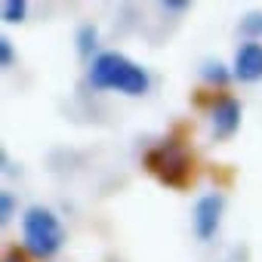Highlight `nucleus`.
Wrapping results in <instances>:
<instances>
[{
	"label": "nucleus",
	"mask_w": 262,
	"mask_h": 262,
	"mask_svg": "<svg viewBox=\"0 0 262 262\" xmlns=\"http://www.w3.org/2000/svg\"><path fill=\"white\" fill-rule=\"evenodd\" d=\"M13 216V194L10 191H0V219H10Z\"/></svg>",
	"instance_id": "12"
},
{
	"label": "nucleus",
	"mask_w": 262,
	"mask_h": 262,
	"mask_svg": "<svg viewBox=\"0 0 262 262\" xmlns=\"http://www.w3.org/2000/svg\"><path fill=\"white\" fill-rule=\"evenodd\" d=\"M142 161H145V170H148L158 182H164V185H170V188H188V185L194 182V176H198L194 155H191V148H188L185 142H179V139H164L161 145L148 148Z\"/></svg>",
	"instance_id": "2"
},
{
	"label": "nucleus",
	"mask_w": 262,
	"mask_h": 262,
	"mask_svg": "<svg viewBox=\"0 0 262 262\" xmlns=\"http://www.w3.org/2000/svg\"><path fill=\"white\" fill-rule=\"evenodd\" d=\"M164 13H182V10H188V4L185 0H164V4H158Z\"/></svg>",
	"instance_id": "13"
},
{
	"label": "nucleus",
	"mask_w": 262,
	"mask_h": 262,
	"mask_svg": "<svg viewBox=\"0 0 262 262\" xmlns=\"http://www.w3.org/2000/svg\"><path fill=\"white\" fill-rule=\"evenodd\" d=\"M213 136L216 139H228L237 133V126H241V102L234 96H219L213 102Z\"/></svg>",
	"instance_id": "6"
},
{
	"label": "nucleus",
	"mask_w": 262,
	"mask_h": 262,
	"mask_svg": "<svg viewBox=\"0 0 262 262\" xmlns=\"http://www.w3.org/2000/svg\"><path fill=\"white\" fill-rule=\"evenodd\" d=\"M231 74L241 83H256L262 80V43L259 40H244L234 50V62H231Z\"/></svg>",
	"instance_id": "5"
},
{
	"label": "nucleus",
	"mask_w": 262,
	"mask_h": 262,
	"mask_svg": "<svg viewBox=\"0 0 262 262\" xmlns=\"http://www.w3.org/2000/svg\"><path fill=\"white\" fill-rule=\"evenodd\" d=\"M96 40H99L96 25H80V31H77V53H80V56H93ZM93 59H96V56H93Z\"/></svg>",
	"instance_id": "9"
},
{
	"label": "nucleus",
	"mask_w": 262,
	"mask_h": 262,
	"mask_svg": "<svg viewBox=\"0 0 262 262\" xmlns=\"http://www.w3.org/2000/svg\"><path fill=\"white\" fill-rule=\"evenodd\" d=\"M22 237H25V247L31 256L37 259H50L62 250L65 244V228L59 222V216L43 207V204H34L22 213Z\"/></svg>",
	"instance_id": "3"
},
{
	"label": "nucleus",
	"mask_w": 262,
	"mask_h": 262,
	"mask_svg": "<svg viewBox=\"0 0 262 262\" xmlns=\"http://www.w3.org/2000/svg\"><path fill=\"white\" fill-rule=\"evenodd\" d=\"M13 62H16V50H13V40L4 34V37H0V65L10 68Z\"/></svg>",
	"instance_id": "11"
},
{
	"label": "nucleus",
	"mask_w": 262,
	"mask_h": 262,
	"mask_svg": "<svg viewBox=\"0 0 262 262\" xmlns=\"http://www.w3.org/2000/svg\"><path fill=\"white\" fill-rule=\"evenodd\" d=\"M201 74H204V80L207 83H216V86H225L234 74H231V68L228 65H222L219 59H207L204 65H201Z\"/></svg>",
	"instance_id": "7"
},
{
	"label": "nucleus",
	"mask_w": 262,
	"mask_h": 262,
	"mask_svg": "<svg viewBox=\"0 0 262 262\" xmlns=\"http://www.w3.org/2000/svg\"><path fill=\"white\" fill-rule=\"evenodd\" d=\"M90 83L96 90H114V93H123V96H142V93H148L151 77L129 56H123L117 50H105V53H96V59L90 62Z\"/></svg>",
	"instance_id": "1"
},
{
	"label": "nucleus",
	"mask_w": 262,
	"mask_h": 262,
	"mask_svg": "<svg viewBox=\"0 0 262 262\" xmlns=\"http://www.w3.org/2000/svg\"><path fill=\"white\" fill-rule=\"evenodd\" d=\"M0 16H4V22H22L28 16V0H4Z\"/></svg>",
	"instance_id": "8"
},
{
	"label": "nucleus",
	"mask_w": 262,
	"mask_h": 262,
	"mask_svg": "<svg viewBox=\"0 0 262 262\" xmlns=\"http://www.w3.org/2000/svg\"><path fill=\"white\" fill-rule=\"evenodd\" d=\"M222 210H225L222 191H210V194H201V198H198L194 213H191V225H194V234H198L201 241H210V237L219 231Z\"/></svg>",
	"instance_id": "4"
},
{
	"label": "nucleus",
	"mask_w": 262,
	"mask_h": 262,
	"mask_svg": "<svg viewBox=\"0 0 262 262\" xmlns=\"http://www.w3.org/2000/svg\"><path fill=\"white\" fill-rule=\"evenodd\" d=\"M241 31L250 34V40L253 37H262V13H247L244 22H241Z\"/></svg>",
	"instance_id": "10"
}]
</instances>
